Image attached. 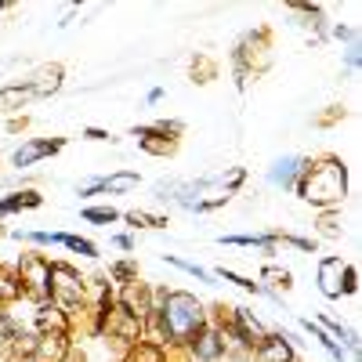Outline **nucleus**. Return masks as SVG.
<instances>
[{"instance_id": "ddd939ff", "label": "nucleus", "mask_w": 362, "mask_h": 362, "mask_svg": "<svg viewBox=\"0 0 362 362\" xmlns=\"http://www.w3.org/2000/svg\"><path fill=\"white\" fill-rule=\"evenodd\" d=\"M83 218L98 221V225H109V221H116V210L112 206H90V210H83Z\"/></svg>"}, {"instance_id": "aec40b11", "label": "nucleus", "mask_w": 362, "mask_h": 362, "mask_svg": "<svg viewBox=\"0 0 362 362\" xmlns=\"http://www.w3.org/2000/svg\"><path fill=\"white\" fill-rule=\"evenodd\" d=\"M0 11H4V4H0Z\"/></svg>"}, {"instance_id": "f03ea898", "label": "nucleus", "mask_w": 362, "mask_h": 362, "mask_svg": "<svg viewBox=\"0 0 362 362\" xmlns=\"http://www.w3.org/2000/svg\"><path fill=\"white\" fill-rule=\"evenodd\" d=\"M203 322V312L196 305V297L189 293H170L163 305V337L170 341H189Z\"/></svg>"}, {"instance_id": "1a4fd4ad", "label": "nucleus", "mask_w": 362, "mask_h": 362, "mask_svg": "<svg viewBox=\"0 0 362 362\" xmlns=\"http://www.w3.org/2000/svg\"><path fill=\"white\" fill-rule=\"evenodd\" d=\"M25 206H40V196L37 192H11L8 199H0V214H15V210H25Z\"/></svg>"}, {"instance_id": "6ab92c4d", "label": "nucleus", "mask_w": 362, "mask_h": 362, "mask_svg": "<svg viewBox=\"0 0 362 362\" xmlns=\"http://www.w3.org/2000/svg\"><path fill=\"white\" fill-rule=\"evenodd\" d=\"M15 362H37V358H33V355H25V358H15Z\"/></svg>"}, {"instance_id": "dca6fc26", "label": "nucleus", "mask_w": 362, "mask_h": 362, "mask_svg": "<svg viewBox=\"0 0 362 362\" xmlns=\"http://www.w3.org/2000/svg\"><path fill=\"white\" fill-rule=\"evenodd\" d=\"M127 221H131L134 228H138V225H153V228H156V225H163V218H153V214H141V210H131V214H127Z\"/></svg>"}, {"instance_id": "a211bd4d", "label": "nucleus", "mask_w": 362, "mask_h": 362, "mask_svg": "<svg viewBox=\"0 0 362 362\" xmlns=\"http://www.w3.org/2000/svg\"><path fill=\"white\" fill-rule=\"evenodd\" d=\"M116 247H124V250H131V247H134V239H131V235H116Z\"/></svg>"}, {"instance_id": "6e6552de", "label": "nucleus", "mask_w": 362, "mask_h": 362, "mask_svg": "<svg viewBox=\"0 0 362 362\" xmlns=\"http://www.w3.org/2000/svg\"><path fill=\"white\" fill-rule=\"evenodd\" d=\"M300 170H305V160L290 156V160L276 163V170H272V181H276V185H293V177H297Z\"/></svg>"}, {"instance_id": "9d476101", "label": "nucleus", "mask_w": 362, "mask_h": 362, "mask_svg": "<svg viewBox=\"0 0 362 362\" xmlns=\"http://www.w3.org/2000/svg\"><path fill=\"white\" fill-rule=\"evenodd\" d=\"M138 185V174H112V177H98V192H127Z\"/></svg>"}, {"instance_id": "0eeeda50", "label": "nucleus", "mask_w": 362, "mask_h": 362, "mask_svg": "<svg viewBox=\"0 0 362 362\" xmlns=\"http://www.w3.org/2000/svg\"><path fill=\"white\" fill-rule=\"evenodd\" d=\"M58 83H62V66H51V69L37 73V80L29 83V90H33V95H51V90H58Z\"/></svg>"}, {"instance_id": "f3484780", "label": "nucleus", "mask_w": 362, "mask_h": 362, "mask_svg": "<svg viewBox=\"0 0 362 362\" xmlns=\"http://www.w3.org/2000/svg\"><path fill=\"white\" fill-rule=\"evenodd\" d=\"M261 279L276 283V286H290V276H286V272H279V268H264V276H261Z\"/></svg>"}, {"instance_id": "f257e3e1", "label": "nucleus", "mask_w": 362, "mask_h": 362, "mask_svg": "<svg viewBox=\"0 0 362 362\" xmlns=\"http://www.w3.org/2000/svg\"><path fill=\"white\" fill-rule=\"evenodd\" d=\"M300 196L308 203H319V206H329V203H341L344 192H348V174H344V163L341 160H319V163H305L300 170Z\"/></svg>"}, {"instance_id": "7ed1b4c3", "label": "nucleus", "mask_w": 362, "mask_h": 362, "mask_svg": "<svg viewBox=\"0 0 362 362\" xmlns=\"http://www.w3.org/2000/svg\"><path fill=\"white\" fill-rule=\"evenodd\" d=\"M18 283L25 293H33L40 305H44V297L51 293V264L40 257V254H29L18 268Z\"/></svg>"}, {"instance_id": "2eb2a0df", "label": "nucleus", "mask_w": 362, "mask_h": 362, "mask_svg": "<svg viewBox=\"0 0 362 362\" xmlns=\"http://www.w3.org/2000/svg\"><path fill=\"white\" fill-rule=\"evenodd\" d=\"M218 351H221L218 337H214V334H206V337H203V344H199V358H214Z\"/></svg>"}, {"instance_id": "4468645a", "label": "nucleus", "mask_w": 362, "mask_h": 362, "mask_svg": "<svg viewBox=\"0 0 362 362\" xmlns=\"http://www.w3.org/2000/svg\"><path fill=\"white\" fill-rule=\"evenodd\" d=\"M22 293V283L15 276H0V300H15Z\"/></svg>"}, {"instance_id": "9b49d317", "label": "nucleus", "mask_w": 362, "mask_h": 362, "mask_svg": "<svg viewBox=\"0 0 362 362\" xmlns=\"http://www.w3.org/2000/svg\"><path fill=\"white\" fill-rule=\"evenodd\" d=\"M25 98H33L29 83H25V87H4V90H0V109H18Z\"/></svg>"}, {"instance_id": "f8f14e48", "label": "nucleus", "mask_w": 362, "mask_h": 362, "mask_svg": "<svg viewBox=\"0 0 362 362\" xmlns=\"http://www.w3.org/2000/svg\"><path fill=\"white\" fill-rule=\"evenodd\" d=\"M58 243L69 247L73 254H83V257H95V254H98V247L87 243V239H80V235H62V232H58Z\"/></svg>"}, {"instance_id": "39448f33", "label": "nucleus", "mask_w": 362, "mask_h": 362, "mask_svg": "<svg viewBox=\"0 0 362 362\" xmlns=\"http://www.w3.org/2000/svg\"><path fill=\"white\" fill-rule=\"evenodd\" d=\"M51 293H54V305L58 308H76L83 300V283L76 279V272L66 264H54L51 268Z\"/></svg>"}, {"instance_id": "423d86ee", "label": "nucleus", "mask_w": 362, "mask_h": 362, "mask_svg": "<svg viewBox=\"0 0 362 362\" xmlns=\"http://www.w3.org/2000/svg\"><path fill=\"white\" fill-rule=\"evenodd\" d=\"M58 148H62V141H51V138H33V141H25L18 153L11 156L15 160V167L22 170V167H33L37 160H44V156H54Z\"/></svg>"}, {"instance_id": "20e7f679", "label": "nucleus", "mask_w": 362, "mask_h": 362, "mask_svg": "<svg viewBox=\"0 0 362 362\" xmlns=\"http://www.w3.org/2000/svg\"><path fill=\"white\" fill-rule=\"evenodd\" d=\"M319 286L326 297H341V293H351L355 290V272L341 261V257H326L319 264Z\"/></svg>"}]
</instances>
